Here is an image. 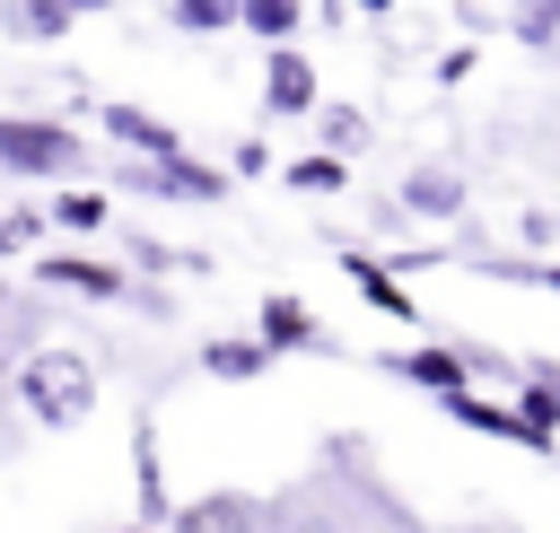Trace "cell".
<instances>
[{"label": "cell", "instance_id": "cell-1", "mask_svg": "<svg viewBox=\"0 0 560 533\" xmlns=\"http://www.w3.org/2000/svg\"><path fill=\"white\" fill-rule=\"evenodd\" d=\"M18 411H26L35 428H79V419L96 411V358L70 350V341L35 350V358L18 367Z\"/></svg>", "mask_w": 560, "mask_h": 533}, {"label": "cell", "instance_id": "cell-2", "mask_svg": "<svg viewBox=\"0 0 560 533\" xmlns=\"http://www.w3.org/2000/svg\"><path fill=\"white\" fill-rule=\"evenodd\" d=\"M88 140L44 114H0V175H79Z\"/></svg>", "mask_w": 560, "mask_h": 533}, {"label": "cell", "instance_id": "cell-3", "mask_svg": "<svg viewBox=\"0 0 560 533\" xmlns=\"http://www.w3.org/2000/svg\"><path fill=\"white\" fill-rule=\"evenodd\" d=\"M140 201H228L236 192V175L228 166H201V157H131V175H122Z\"/></svg>", "mask_w": 560, "mask_h": 533}, {"label": "cell", "instance_id": "cell-4", "mask_svg": "<svg viewBox=\"0 0 560 533\" xmlns=\"http://www.w3.org/2000/svg\"><path fill=\"white\" fill-rule=\"evenodd\" d=\"M35 280H44V288H70V297H96V306H122V297H131V271L105 262V253H79V245L35 253Z\"/></svg>", "mask_w": 560, "mask_h": 533}, {"label": "cell", "instance_id": "cell-5", "mask_svg": "<svg viewBox=\"0 0 560 533\" xmlns=\"http://www.w3.org/2000/svg\"><path fill=\"white\" fill-rule=\"evenodd\" d=\"M262 114H280V122H298V114H324V96H315V61H306L298 44L262 52Z\"/></svg>", "mask_w": 560, "mask_h": 533}, {"label": "cell", "instance_id": "cell-6", "mask_svg": "<svg viewBox=\"0 0 560 533\" xmlns=\"http://www.w3.org/2000/svg\"><path fill=\"white\" fill-rule=\"evenodd\" d=\"M96 122H105V131H114L131 157H192V149H184V131H175L166 114H149V105H122V96H105V105H96Z\"/></svg>", "mask_w": 560, "mask_h": 533}, {"label": "cell", "instance_id": "cell-7", "mask_svg": "<svg viewBox=\"0 0 560 533\" xmlns=\"http://www.w3.org/2000/svg\"><path fill=\"white\" fill-rule=\"evenodd\" d=\"M446 419H455V428H472V437H508V446H534V454H551V446L525 428V411H516V402H499V393H481V384L446 393Z\"/></svg>", "mask_w": 560, "mask_h": 533}, {"label": "cell", "instance_id": "cell-8", "mask_svg": "<svg viewBox=\"0 0 560 533\" xmlns=\"http://www.w3.org/2000/svg\"><path fill=\"white\" fill-rule=\"evenodd\" d=\"M385 367H394V376H411V384H420V393H438V402L472 384V358H464V341H420V350H394Z\"/></svg>", "mask_w": 560, "mask_h": 533}, {"label": "cell", "instance_id": "cell-9", "mask_svg": "<svg viewBox=\"0 0 560 533\" xmlns=\"http://www.w3.org/2000/svg\"><path fill=\"white\" fill-rule=\"evenodd\" d=\"M131 498H140V524H175L184 507L166 498V463H158V419H131Z\"/></svg>", "mask_w": 560, "mask_h": 533}, {"label": "cell", "instance_id": "cell-10", "mask_svg": "<svg viewBox=\"0 0 560 533\" xmlns=\"http://www.w3.org/2000/svg\"><path fill=\"white\" fill-rule=\"evenodd\" d=\"M254 341L280 358V350H324V323H315V306L306 297H289V288H271L262 297V315H254Z\"/></svg>", "mask_w": 560, "mask_h": 533}, {"label": "cell", "instance_id": "cell-11", "mask_svg": "<svg viewBox=\"0 0 560 533\" xmlns=\"http://www.w3.org/2000/svg\"><path fill=\"white\" fill-rule=\"evenodd\" d=\"M394 210H402V218L446 227V218L464 210V175H455V166H411V175H402V192H394Z\"/></svg>", "mask_w": 560, "mask_h": 533}, {"label": "cell", "instance_id": "cell-12", "mask_svg": "<svg viewBox=\"0 0 560 533\" xmlns=\"http://www.w3.org/2000/svg\"><path fill=\"white\" fill-rule=\"evenodd\" d=\"M341 271H350V288H359L385 323H420V297L394 280V262H376V253H341Z\"/></svg>", "mask_w": 560, "mask_h": 533}, {"label": "cell", "instance_id": "cell-13", "mask_svg": "<svg viewBox=\"0 0 560 533\" xmlns=\"http://www.w3.org/2000/svg\"><path fill=\"white\" fill-rule=\"evenodd\" d=\"M70 0H0V35H18V44H52V35H70Z\"/></svg>", "mask_w": 560, "mask_h": 533}, {"label": "cell", "instance_id": "cell-14", "mask_svg": "<svg viewBox=\"0 0 560 533\" xmlns=\"http://www.w3.org/2000/svg\"><path fill=\"white\" fill-rule=\"evenodd\" d=\"M262 367H271L262 341H201V376H210V384H254Z\"/></svg>", "mask_w": 560, "mask_h": 533}, {"label": "cell", "instance_id": "cell-15", "mask_svg": "<svg viewBox=\"0 0 560 533\" xmlns=\"http://www.w3.org/2000/svg\"><path fill=\"white\" fill-rule=\"evenodd\" d=\"M245 524H254V498H236V489H228V498H201V507H184L166 533H245Z\"/></svg>", "mask_w": 560, "mask_h": 533}, {"label": "cell", "instance_id": "cell-16", "mask_svg": "<svg viewBox=\"0 0 560 533\" xmlns=\"http://www.w3.org/2000/svg\"><path fill=\"white\" fill-rule=\"evenodd\" d=\"M315 140H324V157H359L368 149V114L359 105H324L315 114Z\"/></svg>", "mask_w": 560, "mask_h": 533}, {"label": "cell", "instance_id": "cell-17", "mask_svg": "<svg viewBox=\"0 0 560 533\" xmlns=\"http://www.w3.org/2000/svg\"><path fill=\"white\" fill-rule=\"evenodd\" d=\"M280 183H289V192H341V183H350V157H324V149H315V157H289Z\"/></svg>", "mask_w": 560, "mask_h": 533}, {"label": "cell", "instance_id": "cell-18", "mask_svg": "<svg viewBox=\"0 0 560 533\" xmlns=\"http://www.w3.org/2000/svg\"><path fill=\"white\" fill-rule=\"evenodd\" d=\"M298 17H306V0H245V35H262L271 52L298 35Z\"/></svg>", "mask_w": 560, "mask_h": 533}, {"label": "cell", "instance_id": "cell-19", "mask_svg": "<svg viewBox=\"0 0 560 533\" xmlns=\"http://www.w3.org/2000/svg\"><path fill=\"white\" fill-rule=\"evenodd\" d=\"M166 17L184 35H219V26H245V0H166Z\"/></svg>", "mask_w": 560, "mask_h": 533}, {"label": "cell", "instance_id": "cell-20", "mask_svg": "<svg viewBox=\"0 0 560 533\" xmlns=\"http://www.w3.org/2000/svg\"><path fill=\"white\" fill-rule=\"evenodd\" d=\"M44 218H52V227H70V236H88V227H105V218H114V192H61Z\"/></svg>", "mask_w": 560, "mask_h": 533}, {"label": "cell", "instance_id": "cell-21", "mask_svg": "<svg viewBox=\"0 0 560 533\" xmlns=\"http://www.w3.org/2000/svg\"><path fill=\"white\" fill-rule=\"evenodd\" d=\"M508 35H516V44H534V52H542V44H551V35H560V0H516V17H508Z\"/></svg>", "mask_w": 560, "mask_h": 533}, {"label": "cell", "instance_id": "cell-22", "mask_svg": "<svg viewBox=\"0 0 560 533\" xmlns=\"http://www.w3.org/2000/svg\"><path fill=\"white\" fill-rule=\"evenodd\" d=\"M472 70H481V44H472V35H464V44H446V52H438V87H464V79H472Z\"/></svg>", "mask_w": 560, "mask_h": 533}, {"label": "cell", "instance_id": "cell-23", "mask_svg": "<svg viewBox=\"0 0 560 533\" xmlns=\"http://www.w3.org/2000/svg\"><path fill=\"white\" fill-rule=\"evenodd\" d=\"M35 236H44V218H35V210H0V262H9V253H26Z\"/></svg>", "mask_w": 560, "mask_h": 533}, {"label": "cell", "instance_id": "cell-24", "mask_svg": "<svg viewBox=\"0 0 560 533\" xmlns=\"http://www.w3.org/2000/svg\"><path fill=\"white\" fill-rule=\"evenodd\" d=\"M271 166V140H236V157H228V175H262Z\"/></svg>", "mask_w": 560, "mask_h": 533}, {"label": "cell", "instance_id": "cell-25", "mask_svg": "<svg viewBox=\"0 0 560 533\" xmlns=\"http://www.w3.org/2000/svg\"><path fill=\"white\" fill-rule=\"evenodd\" d=\"M350 9H368V17H385V9H394V0H350Z\"/></svg>", "mask_w": 560, "mask_h": 533}, {"label": "cell", "instance_id": "cell-26", "mask_svg": "<svg viewBox=\"0 0 560 533\" xmlns=\"http://www.w3.org/2000/svg\"><path fill=\"white\" fill-rule=\"evenodd\" d=\"M70 9H79V17H96V9H114V0H70Z\"/></svg>", "mask_w": 560, "mask_h": 533}, {"label": "cell", "instance_id": "cell-27", "mask_svg": "<svg viewBox=\"0 0 560 533\" xmlns=\"http://www.w3.org/2000/svg\"><path fill=\"white\" fill-rule=\"evenodd\" d=\"M114 533H158V524H140V516H131V524H114Z\"/></svg>", "mask_w": 560, "mask_h": 533}]
</instances>
